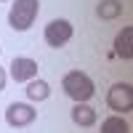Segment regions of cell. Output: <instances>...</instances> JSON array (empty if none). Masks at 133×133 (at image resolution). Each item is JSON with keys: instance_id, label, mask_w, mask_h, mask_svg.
<instances>
[{"instance_id": "1", "label": "cell", "mask_w": 133, "mask_h": 133, "mask_svg": "<svg viewBox=\"0 0 133 133\" xmlns=\"http://www.w3.org/2000/svg\"><path fill=\"white\" fill-rule=\"evenodd\" d=\"M40 14V0H14L8 11V27L16 32H27Z\"/></svg>"}, {"instance_id": "2", "label": "cell", "mask_w": 133, "mask_h": 133, "mask_svg": "<svg viewBox=\"0 0 133 133\" xmlns=\"http://www.w3.org/2000/svg\"><path fill=\"white\" fill-rule=\"evenodd\" d=\"M61 88H64V93L69 96L75 104H77V101H88V98L96 93L93 80H91L85 72H80V69L66 72V75H64V80H61Z\"/></svg>"}, {"instance_id": "3", "label": "cell", "mask_w": 133, "mask_h": 133, "mask_svg": "<svg viewBox=\"0 0 133 133\" xmlns=\"http://www.w3.org/2000/svg\"><path fill=\"white\" fill-rule=\"evenodd\" d=\"M107 104L115 115H128L133 112V85L130 83H117L109 88L107 93Z\"/></svg>"}, {"instance_id": "4", "label": "cell", "mask_w": 133, "mask_h": 133, "mask_svg": "<svg viewBox=\"0 0 133 133\" xmlns=\"http://www.w3.org/2000/svg\"><path fill=\"white\" fill-rule=\"evenodd\" d=\"M72 35H75V27L66 19H53L51 24H45V32H43V37L51 48H64L72 40Z\"/></svg>"}, {"instance_id": "5", "label": "cell", "mask_w": 133, "mask_h": 133, "mask_svg": "<svg viewBox=\"0 0 133 133\" xmlns=\"http://www.w3.org/2000/svg\"><path fill=\"white\" fill-rule=\"evenodd\" d=\"M35 117H37V109L32 104H24V101H14L5 109V123L11 128H27L35 123Z\"/></svg>"}, {"instance_id": "6", "label": "cell", "mask_w": 133, "mask_h": 133, "mask_svg": "<svg viewBox=\"0 0 133 133\" xmlns=\"http://www.w3.org/2000/svg\"><path fill=\"white\" fill-rule=\"evenodd\" d=\"M37 61L35 59H29V56H16L14 61H11V69L8 75L14 77L16 83H29V80H35L37 77Z\"/></svg>"}, {"instance_id": "7", "label": "cell", "mask_w": 133, "mask_h": 133, "mask_svg": "<svg viewBox=\"0 0 133 133\" xmlns=\"http://www.w3.org/2000/svg\"><path fill=\"white\" fill-rule=\"evenodd\" d=\"M115 56L130 61L133 59V27H123L115 37Z\"/></svg>"}, {"instance_id": "8", "label": "cell", "mask_w": 133, "mask_h": 133, "mask_svg": "<svg viewBox=\"0 0 133 133\" xmlns=\"http://www.w3.org/2000/svg\"><path fill=\"white\" fill-rule=\"evenodd\" d=\"M96 120H98L96 109L88 107L85 101H77V104L72 107V123H75V125H80V128H93Z\"/></svg>"}, {"instance_id": "9", "label": "cell", "mask_w": 133, "mask_h": 133, "mask_svg": "<svg viewBox=\"0 0 133 133\" xmlns=\"http://www.w3.org/2000/svg\"><path fill=\"white\" fill-rule=\"evenodd\" d=\"M24 91H27V98H29V101H45V98L51 96V85H48L45 80H37V77H35V80L27 83Z\"/></svg>"}, {"instance_id": "10", "label": "cell", "mask_w": 133, "mask_h": 133, "mask_svg": "<svg viewBox=\"0 0 133 133\" xmlns=\"http://www.w3.org/2000/svg\"><path fill=\"white\" fill-rule=\"evenodd\" d=\"M96 14H98V19L112 21V19H117L123 14V3H117V0H101V3L96 5Z\"/></svg>"}, {"instance_id": "11", "label": "cell", "mask_w": 133, "mask_h": 133, "mask_svg": "<svg viewBox=\"0 0 133 133\" xmlns=\"http://www.w3.org/2000/svg\"><path fill=\"white\" fill-rule=\"evenodd\" d=\"M101 133H130V125L123 115H112L101 123Z\"/></svg>"}, {"instance_id": "12", "label": "cell", "mask_w": 133, "mask_h": 133, "mask_svg": "<svg viewBox=\"0 0 133 133\" xmlns=\"http://www.w3.org/2000/svg\"><path fill=\"white\" fill-rule=\"evenodd\" d=\"M5 83H8V72L0 66V91H5Z\"/></svg>"}, {"instance_id": "13", "label": "cell", "mask_w": 133, "mask_h": 133, "mask_svg": "<svg viewBox=\"0 0 133 133\" xmlns=\"http://www.w3.org/2000/svg\"><path fill=\"white\" fill-rule=\"evenodd\" d=\"M0 3H3V0H0Z\"/></svg>"}]
</instances>
